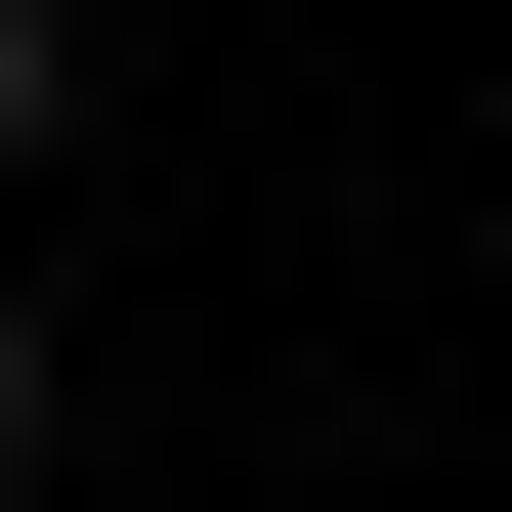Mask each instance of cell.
<instances>
[{
  "instance_id": "obj_1",
  "label": "cell",
  "mask_w": 512,
  "mask_h": 512,
  "mask_svg": "<svg viewBox=\"0 0 512 512\" xmlns=\"http://www.w3.org/2000/svg\"><path fill=\"white\" fill-rule=\"evenodd\" d=\"M43 86H86V0H0V171H43Z\"/></svg>"
},
{
  "instance_id": "obj_2",
  "label": "cell",
  "mask_w": 512,
  "mask_h": 512,
  "mask_svg": "<svg viewBox=\"0 0 512 512\" xmlns=\"http://www.w3.org/2000/svg\"><path fill=\"white\" fill-rule=\"evenodd\" d=\"M0 512H43V299H0Z\"/></svg>"
}]
</instances>
